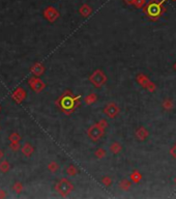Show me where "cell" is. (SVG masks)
Wrapping results in <instances>:
<instances>
[{
	"instance_id": "obj_1",
	"label": "cell",
	"mask_w": 176,
	"mask_h": 199,
	"mask_svg": "<svg viewBox=\"0 0 176 199\" xmlns=\"http://www.w3.org/2000/svg\"><path fill=\"white\" fill-rule=\"evenodd\" d=\"M56 190H57L61 195L66 196L68 193H71V191L73 190V185H71V181H68L67 179H61V181L57 183V186H56Z\"/></svg>"
},
{
	"instance_id": "obj_2",
	"label": "cell",
	"mask_w": 176,
	"mask_h": 199,
	"mask_svg": "<svg viewBox=\"0 0 176 199\" xmlns=\"http://www.w3.org/2000/svg\"><path fill=\"white\" fill-rule=\"evenodd\" d=\"M104 134V128L99 124H94V126L90 127L88 130V136L92 140H99L103 136Z\"/></svg>"
},
{
	"instance_id": "obj_3",
	"label": "cell",
	"mask_w": 176,
	"mask_h": 199,
	"mask_svg": "<svg viewBox=\"0 0 176 199\" xmlns=\"http://www.w3.org/2000/svg\"><path fill=\"white\" fill-rule=\"evenodd\" d=\"M90 81L94 84V86L99 87L101 85H103L104 83L106 82V76L104 75L103 72L97 70V71H95L94 73L91 75Z\"/></svg>"
},
{
	"instance_id": "obj_4",
	"label": "cell",
	"mask_w": 176,
	"mask_h": 199,
	"mask_svg": "<svg viewBox=\"0 0 176 199\" xmlns=\"http://www.w3.org/2000/svg\"><path fill=\"white\" fill-rule=\"evenodd\" d=\"M104 111H105L106 115H108V116L111 117V118H114V117L118 114L119 108H118V106H116L115 104H109L107 107H106Z\"/></svg>"
},
{
	"instance_id": "obj_5",
	"label": "cell",
	"mask_w": 176,
	"mask_h": 199,
	"mask_svg": "<svg viewBox=\"0 0 176 199\" xmlns=\"http://www.w3.org/2000/svg\"><path fill=\"white\" fill-rule=\"evenodd\" d=\"M147 10H148V14L150 15V16L156 17V16H158V15L161 14V6H160V4L152 3V4H150V5L148 6Z\"/></svg>"
},
{
	"instance_id": "obj_6",
	"label": "cell",
	"mask_w": 176,
	"mask_h": 199,
	"mask_svg": "<svg viewBox=\"0 0 176 199\" xmlns=\"http://www.w3.org/2000/svg\"><path fill=\"white\" fill-rule=\"evenodd\" d=\"M137 137H138L140 140H144L146 139V137L148 136V132H147L146 130H145L144 128H140L138 131H137Z\"/></svg>"
},
{
	"instance_id": "obj_7",
	"label": "cell",
	"mask_w": 176,
	"mask_h": 199,
	"mask_svg": "<svg viewBox=\"0 0 176 199\" xmlns=\"http://www.w3.org/2000/svg\"><path fill=\"white\" fill-rule=\"evenodd\" d=\"M110 149H111V152H112L113 154H117V152H119L121 150V146H120V144H119V143H117V142H114V143L111 145Z\"/></svg>"
},
{
	"instance_id": "obj_8",
	"label": "cell",
	"mask_w": 176,
	"mask_h": 199,
	"mask_svg": "<svg viewBox=\"0 0 176 199\" xmlns=\"http://www.w3.org/2000/svg\"><path fill=\"white\" fill-rule=\"evenodd\" d=\"M138 81L140 82V84L141 85H143V86H145L146 87L147 85H149V81H148V79H147L146 77H145L144 75H139V77H138Z\"/></svg>"
},
{
	"instance_id": "obj_9",
	"label": "cell",
	"mask_w": 176,
	"mask_h": 199,
	"mask_svg": "<svg viewBox=\"0 0 176 199\" xmlns=\"http://www.w3.org/2000/svg\"><path fill=\"white\" fill-rule=\"evenodd\" d=\"M73 103H74L73 99H71V98H64L63 101H62V106L64 108H69L73 105Z\"/></svg>"
},
{
	"instance_id": "obj_10",
	"label": "cell",
	"mask_w": 176,
	"mask_h": 199,
	"mask_svg": "<svg viewBox=\"0 0 176 199\" xmlns=\"http://www.w3.org/2000/svg\"><path fill=\"white\" fill-rule=\"evenodd\" d=\"M130 187H131V183L129 181H127V179H124V181H122L120 183V188L122 190H129Z\"/></svg>"
},
{
	"instance_id": "obj_11",
	"label": "cell",
	"mask_w": 176,
	"mask_h": 199,
	"mask_svg": "<svg viewBox=\"0 0 176 199\" xmlns=\"http://www.w3.org/2000/svg\"><path fill=\"white\" fill-rule=\"evenodd\" d=\"M131 178H132V179H133V181H136V183H138V181H140L142 176L140 175V173H139V172L135 171L134 173H133L132 175H131Z\"/></svg>"
},
{
	"instance_id": "obj_12",
	"label": "cell",
	"mask_w": 176,
	"mask_h": 199,
	"mask_svg": "<svg viewBox=\"0 0 176 199\" xmlns=\"http://www.w3.org/2000/svg\"><path fill=\"white\" fill-rule=\"evenodd\" d=\"M95 100H96V97H95V95H90L89 97L86 98V103L87 104H91V103L95 102Z\"/></svg>"
},
{
	"instance_id": "obj_13",
	"label": "cell",
	"mask_w": 176,
	"mask_h": 199,
	"mask_svg": "<svg viewBox=\"0 0 176 199\" xmlns=\"http://www.w3.org/2000/svg\"><path fill=\"white\" fill-rule=\"evenodd\" d=\"M66 171H67V173H68L69 175H75V174L77 173V169H76L74 166H69L68 169H67Z\"/></svg>"
},
{
	"instance_id": "obj_14",
	"label": "cell",
	"mask_w": 176,
	"mask_h": 199,
	"mask_svg": "<svg viewBox=\"0 0 176 199\" xmlns=\"http://www.w3.org/2000/svg\"><path fill=\"white\" fill-rule=\"evenodd\" d=\"M102 183H103L105 186H110L111 183H112V181H111V178L109 176H105V178H103V179H102Z\"/></svg>"
},
{
	"instance_id": "obj_15",
	"label": "cell",
	"mask_w": 176,
	"mask_h": 199,
	"mask_svg": "<svg viewBox=\"0 0 176 199\" xmlns=\"http://www.w3.org/2000/svg\"><path fill=\"white\" fill-rule=\"evenodd\" d=\"M49 169L51 171H56V170H58V165L56 163H51L49 165Z\"/></svg>"
},
{
	"instance_id": "obj_16",
	"label": "cell",
	"mask_w": 176,
	"mask_h": 199,
	"mask_svg": "<svg viewBox=\"0 0 176 199\" xmlns=\"http://www.w3.org/2000/svg\"><path fill=\"white\" fill-rule=\"evenodd\" d=\"M164 107H165L166 109H170L171 107H172V104H171V102H170L169 100H166V101L164 102Z\"/></svg>"
},
{
	"instance_id": "obj_17",
	"label": "cell",
	"mask_w": 176,
	"mask_h": 199,
	"mask_svg": "<svg viewBox=\"0 0 176 199\" xmlns=\"http://www.w3.org/2000/svg\"><path fill=\"white\" fill-rule=\"evenodd\" d=\"M96 156L99 157H99H101V158H102V157H104V156H105V150H104V149H97Z\"/></svg>"
},
{
	"instance_id": "obj_18",
	"label": "cell",
	"mask_w": 176,
	"mask_h": 199,
	"mask_svg": "<svg viewBox=\"0 0 176 199\" xmlns=\"http://www.w3.org/2000/svg\"><path fill=\"white\" fill-rule=\"evenodd\" d=\"M170 152H171V155H172V157H174V158H176V145H175V146H173V147L171 148Z\"/></svg>"
},
{
	"instance_id": "obj_19",
	"label": "cell",
	"mask_w": 176,
	"mask_h": 199,
	"mask_svg": "<svg viewBox=\"0 0 176 199\" xmlns=\"http://www.w3.org/2000/svg\"><path fill=\"white\" fill-rule=\"evenodd\" d=\"M125 1H127V3H132V2L134 1V0H125Z\"/></svg>"
},
{
	"instance_id": "obj_20",
	"label": "cell",
	"mask_w": 176,
	"mask_h": 199,
	"mask_svg": "<svg viewBox=\"0 0 176 199\" xmlns=\"http://www.w3.org/2000/svg\"><path fill=\"white\" fill-rule=\"evenodd\" d=\"M174 69H176V64H175V65H174Z\"/></svg>"
},
{
	"instance_id": "obj_21",
	"label": "cell",
	"mask_w": 176,
	"mask_h": 199,
	"mask_svg": "<svg viewBox=\"0 0 176 199\" xmlns=\"http://www.w3.org/2000/svg\"><path fill=\"white\" fill-rule=\"evenodd\" d=\"M175 183H176V178H175Z\"/></svg>"
}]
</instances>
